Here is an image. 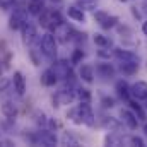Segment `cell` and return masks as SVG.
<instances>
[{
	"label": "cell",
	"mask_w": 147,
	"mask_h": 147,
	"mask_svg": "<svg viewBox=\"0 0 147 147\" xmlns=\"http://www.w3.org/2000/svg\"><path fill=\"white\" fill-rule=\"evenodd\" d=\"M67 116H70L75 123H84L87 127H94V123H96L94 121V113L91 110L89 103H80L77 108L70 110V113Z\"/></svg>",
	"instance_id": "6da1fadb"
},
{
	"label": "cell",
	"mask_w": 147,
	"mask_h": 147,
	"mask_svg": "<svg viewBox=\"0 0 147 147\" xmlns=\"http://www.w3.org/2000/svg\"><path fill=\"white\" fill-rule=\"evenodd\" d=\"M62 22H63V19H62L60 12L55 9H43V12L39 14V24L48 31H55Z\"/></svg>",
	"instance_id": "7a4b0ae2"
},
{
	"label": "cell",
	"mask_w": 147,
	"mask_h": 147,
	"mask_svg": "<svg viewBox=\"0 0 147 147\" xmlns=\"http://www.w3.org/2000/svg\"><path fill=\"white\" fill-rule=\"evenodd\" d=\"M39 51L48 58V60H53L57 57V39L51 33H45L41 38V43H39Z\"/></svg>",
	"instance_id": "3957f363"
},
{
	"label": "cell",
	"mask_w": 147,
	"mask_h": 147,
	"mask_svg": "<svg viewBox=\"0 0 147 147\" xmlns=\"http://www.w3.org/2000/svg\"><path fill=\"white\" fill-rule=\"evenodd\" d=\"M74 99H75V87L72 86V82L65 84L53 98V106H62V105H70Z\"/></svg>",
	"instance_id": "277c9868"
},
{
	"label": "cell",
	"mask_w": 147,
	"mask_h": 147,
	"mask_svg": "<svg viewBox=\"0 0 147 147\" xmlns=\"http://www.w3.org/2000/svg\"><path fill=\"white\" fill-rule=\"evenodd\" d=\"M22 39H24V43L26 45H34L38 39V31H36V26L33 24V22H29V21H26L24 24H22Z\"/></svg>",
	"instance_id": "5b68a950"
},
{
	"label": "cell",
	"mask_w": 147,
	"mask_h": 147,
	"mask_svg": "<svg viewBox=\"0 0 147 147\" xmlns=\"http://www.w3.org/2000/svg\"><path fill=\"white\" fill-rule=\"evenodd\" d=\"M28 21V9L24 10V9H17L14 14H12V17H10V21H9V28L10 29H21L22 28V24Z\"/></svg>",
	"instance_id": "8992f818"
},
{
	"label": "cell",
	"mask_w": 147,
	"mask_h": 147,
	"mask_svg": "<svg viewBox=\"0 0 147 147\" xmlns=\"http://www.w3.org/2000/svg\"><path fill=\"white\" fill-rule=\"evenodd\" d=\"M130 94H132L135 99L146 101L147 99V82L146 80H137V82L130 87Z\"/></svg>",
	"instance_id": "52a82bcc"
},
{
	"label": "cell",
	"mask_w": 147,
	"mask_h": 147,
	"mask_svg": "<svg viewBox=\"0 0 147 147\" xmlns=\"http://www.w3.org/2000/svg\"><path fill=\"white\" fill-rule=\"evenodd\" d=\"M53 70H55V74H57V77H65L67 80H72V79H74L72 69L69 67V62H65V60L57 62V63H55V67H53Z\"/></svg>",
	"instance_id": "ba28073f"
},
{
	"label": "cell",
	"mask_w": 147,
	"mask_h": 147,
	"mask_svg": "<svg viewBox=\"0 0 147 147\" xmlns=\"http://www.w3.org/2000/svg\"><path fill=\"white\" fill-rule=\"evenodd\" d=\"M12 84H14V91L19 94V96H24V92H26V79H24V75L22 72H14L12 75Z\"/></svg>",
	"instance_id": "9c48e42d"
},
{
	"label": "cell",
	"mask_w": 147,
	"mask_h": 147,
	"mask_svg": "<svg viewBox=\"0 0 147 147\" xmlns=\"http://www.w3.org/2000/svg\"><path fill=\"white\" fill-rule=\"evenodd\" d=\"M120 116H121V120H123V123L130 128V130H135L137 127H139V120H137V116L132 113V111L128 110H121L120 111Z\"/></svg>",
	"instance_id": "30bf717a"
},
{
	"label": "cell",
	"mask_w": 147,
	"mask_h": 147,
	"mask_svg": "<svg viewBox=\"0 0 147 147\" xmlns=\"http://www.w3.org/2000/svg\"><path fill=\"white\" fill-rule=\"evenodd\" d=\"M57 80H58V77H57V74H55L53 69H46L45 72L41 74V84H43V86H46V87L55 86V84H57Z\"/></svg>",
	"instance_id": "8fae6325"
},
{
	"label": "cell",
	"mask_w": 147,
	"mask_h": 147,
	"mask_svg": "<svg viewBox=\"0 0 147 147\" xmlns=\"http://www.w3.org/2000/svg\"><path fill=\"white\" fill-rule=\"evenodd\" d=\"M115 57L120 60V62H139V57L128 50H115Z\"/></svg>",
	"instance_id": "7c38bea8"
},
{
	"label": "cell",
	"mask_w": 147,
	"mask_h": 147,
	"mask_svg": "<svg viewBox=\"0 0 147 147\" xmlns=\"http://www.w3.org/2000/svg\"><path fill=\"white\" fill-rule=\"evenodd\" d=\"M101 125H103L106 130H110V132H116V130H120V127H121V123H120L116 118H113V116H105L103 121H101Z\"/></svg>",
	"instance_id": "4fadbf2b"
},
{
	"label": "cell",
	"mask_w": 147,
	"mask_h": 147,
	"mask_svg": "<svg viewBox=\"0 0 147 147\" xmlns=\"http://www.w3.org/2000/svg\"><path fill=\"white\" fill-rule=\"evenodd\" d=\"M43 9H45L43 0H29V3H28V12L31 16H39L43 12Z\"/></svg>",
	"instance_id": "5bb4252c"
},
{
	"label": "cell",
	"mask_w": 147,
	"mask_h": 147,
	"mask_svg": "<svg viewBox=\"0 0 147 147\" xmlns=\"http://www.w3.org/2000/svg\"><path fill=\"white\" fill-rule=\"evenodd\" d=\"M120 70L125 75H134L139 70V62H120Z\"/></svg>",
	"instance_id": "9a60e30c"
},
{
	"label": "cell",
	"mask_w": 147,
	"mask_h": 147,
	"mask_svg": "<svg viewBox=\"0 0 147 147\" xmlns=\"http://www.w3.org/2000/svg\"><path fill=\"white\" fill-rule=\"evenodd\" d=\"M79 75H80V79H82L84 82H87V84H91V82L94 80V70H92L91 65H82L80 70H79Z\"/></svg>",
	"instance_id": "2e32d148"
},
{
	"label": "cell",
	"mask_w": 147,
	"mask_h": 147,
	"mask_svg": "<svg viewBox=\"0 0 147 147\" xmlns=\"http://www.w3.org/2000/svg\"><path fill=\"white\" fill-rule=\"evenodd\" d=\"M67 14H69L70 19L77 21V22H84V21H86L84 10H82L80 7H69V9H67Z\"/></svg>",
	"instance_id": "e0dca14e"
},
{
	"label": "cell",
	"mask_w": 147,
	"mask_h": 147,
	"mask_svg": "<svg viewBox=\"0 0 147 147\" xmlns=\"http://www.w3.org/2000/svg\"><path fill=\"white\" fill-rule=\"evenodd\" d=\"M2 113H3V116H7V118L14 120V118L17 116V108H16V105H14V103L5 101V103L2 105Z\"/></svg>",
	"instance_id": "ac0fdd59"
},
{
	"label": "cell",
	"mask_w": 147,
	"mask_h": 147,
	"mask_svg": "<svg viewBox=\"0 0 147 147\" xmlns=\"http://www.w3.org/2000/svg\"><path fill=\"white\" fill-rule=\"evenodd\" d=\"M75 98L80 103H91V92L86 87H75Z\"/></svg>",
	"instance_id": "d6986e66"
},
{
	"label": "cell",
	"mask_w": 147,
	"mask_h": 147,
	"mask_svg": "<svg viewBox=\"0 0 147 147\" xmlns=\"http://www.w3.org/2000/svg\"><path fill=\"white\" fill-rule=\"evenodd\" d=\"M116 91H118V94H120L123 99H128V98H130V86H128L125 80H118V82H116Z\"/></svg>",
	"instance_id": "ffe728a7"
},
{
	"label": "cell",
	"mask_w": 147,
	"mask_h": 147,
	"mask_svg": "<svg viewBox=\"0 0 147 147\" xmlns=\"http://www.w3.org/2000/svg\"><path fill=\"white\" fill-rule=\"evenodd\" d=\"M98 72H99L101 77L108 79V77H113V75H115V69L111 67L110 63H99V65H98Z\"/></svg>",
	"instance_id": "44dd1931"
},
{
	"label": "cell",
	"mask_w": 147,
	"mask_h": 147,
	"mask_svg": "<svg viewBox=\"0 0 147 147\" xmlns=\"http://www.w3.org/2000/svg\"><path fill=\"white\" fill-rule=\"evenodd\" d=\"M92 39H94V43H96L99 48H110L111 46V41L106 36H103V34H94Z\"/></svg>",
	"instance_id": "7402d4cb"
},
{
	"label": "cell",
	"mask_w": 147,
	"mask_h": 147,
	"mask_svg": "<svg viewBox=\"0 0 147 147\" xmlns=\"http://www.w3.org/2000/svg\"><path fill=\"white\" fill-rule=\"evenodd\" d=\"M98 5V0H79L77 7H80L82 10H92Z\"/></svg>",
	"instance_id": "603a6c76"
},
{
	"label": "cell",
	"mask_w": 147,
	"mask_h": 147,
	"mask_svg": "<svg viewBox=\"0 0 147 147\" xmlns=\"http://www.w3.org/2000/svg\"><path fill=\"white\" fill-rule=\"evenodd\" d=\"M62 144L63 146H72V147H77L79 146V140L77 139H74L70 134H65L63 137H62Z\"/></svg>",
	"instance_id": "cb8c5ba5"
},
{
	"label": "cell",
	"mask_w": 147,
	"mask_h": 147,
	"mask_svg": "<svg viewBox=\"0 0 147 147\" xmlns=\"http://www.w3.org/2000/svg\"><path fill=\"white\" fill-rule=\"evenodd\" d=\"M116 22H118V17H115V16H108V19L101 24V28H103V29H110V28H115Z\"/></svg>",
	"instance_id": "d4e9b609"
},
{
	"label": "cell",
	"mask_w": 147,
	"mask_h": 147,
	"mask_svg": "<svg viewBox=\"0 0 147 147\" xmlns=\"http://www.w3.org/2000/svg\"><path fill=\"white\" fill-rule=\"evenodd\" d=\"M108 16H110V14H106L105 10H98V12L94 14V21H96V22H98V24L101 26V24H103V22H105V21L108 19Z\"/></svg>",
	"instance_id": "484cf974"
},
{
	"label": "cell",
	"mask_w": 147,
	"mask_h": 147,
	"mask_svg": "<svg viewBox=\"0 0 147 147\" xmlns=\"http://www.w3.org/2000/svg\"><path fill=\"white\" fill-rule=\"evenodd\" d=\"M130 106H132V108L135 110V113L139 115V118H140V120H146V111L142 110V108H140V106H139L137 103H134V101H130Z\"/></svg>",
	"instance_id": "4316f807"
},
{
	"label": "cell",
	"mask_w": 147,
	"mask_h": 147,
	"mask_svg": "<svg viewBox=\"0 0 147 147\" xmlns=\"http://www.w3.org/2000/svg\"><path fill=\"white\" fill-rule=\"evenodd\" d=\"M82 58H84V51L77 48V50L74 51V55H72V63H74V65H75V63H79Z\"/></svg>",
	"instance_id": "83f0119b"
},
{
	"label": "cell",
	"mask_w": 147,
	"mask_h": 147,
	"mask_svg": "<svg viewBox=\"0 0 147 147\" xmlns=\"http://www.w3.org/2000/svg\"><path fill=\"white\" fill-rule=\"evenodd\" d=\"M105 142H106L108 146H120V144H121V140H120L118 137H113V135H108V137L105 139Z\"/></svg>",
	"instance_id": "f1b7e54d"
},
{
	"label": "cell",
	"mask_w": 147,
	"mask_h": 147,
	"mask_svg": "<svg viewBox=\"0 0 147 147\" xmlns=\"http://www.w3.org/2000/svg\"><path fill=\"white\" fill-rule=\"evenodd\" d=\"M130 144H132V146H137V147H144V140H142L140 137L134 135V137H130Z\"/></svg>",
	"instance_id": "f546056e"
},
{
	"label": "cell",
	"mask_w": 147,
	"mask_h": 147,
	"mask_svg": "<svg viewBox=\"0 0 147 147\" xmlns=\"http://www.w3.org/2000/svg\"><path fill=\"white\" fill-rule=\"evenodd\" d=\"M14 3H16V0H0V7L2 9H10V7H14Z\"/></svg>",
	"instance_id": "4dcf8cb0"
},
{
	"label": "cell",
	"mask_w": 147,
	"mask_h": 147,
	"mask_svg": "<svg viewBox=\"0 0 147 147\" xmlns=\"http://www.w3.org/2000/svg\"><path fill=\"white\" fill-rule=\"evenodd\" d=\"M103 106L105 108H113L115 106V99L113 98H103Z\"/></svg>",
	"instance_id": "1f68e13d"
},
{
	"label": "cell",
	"mask_w": 147,
	"mask_h": 147,
	"mask_svg": "<svg viewBox=\"0 0 147 147\" xmlns=\"http://www.w3.org/2000/svg\"><path fill=\"white\" fill-rule=\"evenodd\" d=\"M98 57H101V58H111V51H110V50L101 48V50L98 51Z\"/></svg>",
	"instance_id": "d6a6232c"
},
{
	"label": "cell",
	"mask_w": 147,
	"mask_h": 147,
	"mask_svg": "<svg viewBox=\"0 0 147 147\" xmlns=\"http://www.w3.org/2000/svg\"><path fill=\"white\" fill-rule=\"evenodd\" d=\"M38 123H41V125H45L46 123V116H45V113H38Z\"/></svg>",
	"instance_id": "836d02e7"
},
{
	"label": "cell",
	"mask_w": 147,
	"mask_h": 147,
	"mask_svg": "<svg viewBox=\"0 0 147 147\" xmlns=\"http://www.w3.org/2000/svg\"><path fill=\"white\" fill-rule=\"evenodd\" d=\"M0 144H2V146H14V142H12V140H9V139H2V137H0Z\"/></svg>",
	"instance_id": "e575fe53"
},
{
	"label": "cell",
	"mask_w": 147,
	"mask_h": 147,
	"mask_svg": "<svg viewBox=\"0 0 147 147\" xmlns=\"http://www.w3.org/2000/svg\"><path fill=\"white\" fill-rule=\"evenodd\" d=\"M0 80H2V84H0V91H3V89L7 87V84H9V82H7L5 79H2V77H0Z\"/></svg>",
	"instance_id": "d590c367"
},
{
	"label": "cell",
	"mask_w": 147,
	"mask_h": 147,
	"mask_svg": "<svg viewBox=\"0 0 147 147\" xmlns=\"http://www.w3.org/2000/svg\"><path fill=\"white\" fill-rule=\"evenodd\" d=\"M142 33H144V36H147V21L142 24Z\"/></svg>",
	"instance_id": "8d00e7d4"
},
{
	"label": "cell",
	"mask_w": 147,
	"mask_h": 147,
	"mask_svg": "<svg viewBox=\"0 0 147 147\" xmlns=\"http://www.w3.org/2000/svg\"><path fill=\"white\" fill-rule=\"evenodd\" d=\"M50 2H51V3H57V5H60V3H62L63 0H50Z\"/></svg>",
	"instance_id": "74e56055"
},
{
	"label": "cell",
	"mask_w": 147,
	"mask_h": 147,
	"mask_svg": "<svg viewBox=\"0 0 147 147\" xmlns=\"http://www.w3.org/2000/svg\"><path fill=\"white\" fill-rule=\"evenodd\" d=\"M144 132H146V135H147V123L144 125Z\"/></svg>",
	"instance_id": "f35d334b"
},
{
	"label": "cell",
	"mask_w": 147,
	"mask_h": 147,
	"mask_svg": "<svg viewBox=\"0 0 147 147\" xmlns=\"http://www.w3.org/2000/svg\"><path fill=\"white\" fill-rule=\"evenodd\" d=\"M0 63H2V62H0ZM0 77H2V65H0Z\"/></svg>",
	"instance_id": "ab89813d"
},
{
	"label": "cell",
	"mask_w": 147,
	"mask_h": 147,
	"mask_svg": "<svg viewBox=\"0 0 147 147\" xmlns=\"http://www.w3.org/2000/svg\"><path fill=\"white\" fill-rule=\"evenodd\" d=\"M120 2H128V0H120Z\"/></svg>",
	"instance_id": "60d3db41"
},
{
	"label": "cell",
	"mask_w": 147,
	"mask_h": 147,
	"mask_svg": "<svg viewBox=\"0 0 147 147\" xmlns=\"http://www.w3.org/2000/svg\"><path fill=\"white\" fill-rule=\"evenodd\" d=\"M146 101H147V99H146ZM146 106H147V103H146Z\"/></svg>",
	"instance_id": "b9f144b4"
},
{
	"label": "cell",
	"mask_w": 147,
	"mask_h": 147,
	"mask_svg": "<svg viewBox=\"0 0 147 147\" xmlns=\"http://www.w3.org/2000/svg\"><path fill=\"white\" fill-rule=\"evenodd\" d=\"M146 69H147V63H146Z\"/></svg>",
	"instance_id": "7bdbcfd3"
}]
</instances>
